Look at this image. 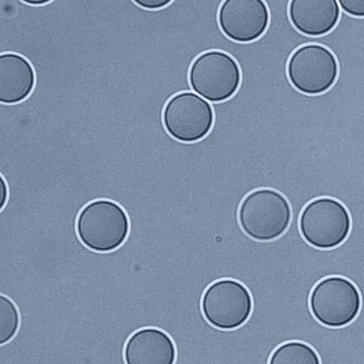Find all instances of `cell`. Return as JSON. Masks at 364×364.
I'll return each mask as SVG.
<instances>
[{
    "instance_id": "obj_7",
    "label": "cell",
    "mask_w": 364,
    "mask_h": 364,
    "mask_svg": "<svg viewBox=\"0 0 364 364\" xmlns=\"http://www.w3.org/2000/svg\"><path fill=\"white\" fill-rule=\"evenodd\" d=\"M215 123V113L206 100L192 92L173 95L164 108L163 123L168 135L182 142L205 138Z\"/></svg>"
},
{
    "instance_id": "obj_3",
    "label": "cell",
    "mask_w": 364,
    "mask_h": 364,
    "mask_svg": "<svg viewBox=\"0 0 364 364\" xmlns=\"http://www.w3.org/2000/svg\"><path fill=\"white\" fill-rule=\"evenodd\" d=\"M189 83L202 98L213 103L227 101L242 82L239 63L228 53L213 50L201 53L189 70Z\"/></svg>"
},
{
    "instance_id": "obj_14",
    "label": "cell",
    "mask_w": 364,
    "mask_h": 364,
    "mask_svg": "<svg viewBox=\"0 0 364 364\" xmlns=\"http://www.w3.org/2000/svg\"><path fill=\"white\" fill-rule=\"evenodd\" d=\"M19 326L18 307L8 296L0 293V346L14 338Z\"/></svg>"
},
{
    "instance_id": "obj_2",
    "label": "cell",
    "mask_w": 364,
    "mask_h": 364,
    "mask_svg": "<svg viewBox=\"0 0 364 364\" xmlns=\"http://www.w3.org/2000/svg\"><path fill=\"white\" fill-rule=\"evenodd\" d=\"M289 200L275 189L250 192L239 209V222L247 235L259 241H270L285 233L291 222Z\"/></svg>"
},
{
    "instance_id": "obj_9",
    "label": "cell",
    "mask_w": 364,
    "mask_h": 364,
    "mask_svg": "<svg viewBox=\"0 0 364 364\" xmlns=\"http://www.w3.org/2000/svg\"><path fill=\"white\" fill-rule=\"evenodd\" d=\"M220 30L227 38L250 43L262 38L269 25V10L262 0H226L218 13Z\"/></svg>"
},
{
    "instance_id": "obj_6",
    "label": "cell",
    "mask_w": 364,
    "mask_h": 364,
    "mask_svg": "<svg viewBox=\"0 0 364 364\" xmlns=\"http://www.w3.org/2000/svg\"><path fill=\"white\" fill-rule=\"evenodd\" d=\"M309 306L320 323L338 328L348 326L356 318L362 300L358 289L348 279L330 276L314 287Z\"/></svg>"
},
{
    "instance_id": "obj_4",
    "label": "cell",
    "mask_w": 364,
    "mask_h": 364,
    "mask_svg": "<svg viewBox=\"0 0 364 364\" xmlns=\"http://www.w3.org/2000/svg\"><path fill=\"white\" fill-rule=\"evenodd\" d=\"M352 222L348 209L338 200L318 198L303 209L300 232L310 245L319 249H332L348 238Z\"/></svg>"
},
{
    "instance_id": "obj_13",
    "label": "cell",
    "mask_w": 364,
    "mask_h": 364,
    "mask_svg": "<svg viewBox=\"0 0 364 364\" xmlns=\"http://www.w3.org/2000/svg\"><path fill=\"white\" fill-rule=\"evenodd\" d=\"M269 364H321V362L311 346L301 342H289L274 350Z\"/></svg>"
},
{
    "instance_id": "obj_10",
    "label": "cell",
    "mask_w": 364,
    "mask_h": 364,
    "mask_svg": "<svg viewBox=\"0 0 364 364\" xmlns=\"http://www.w3.org/2000/svg\"><path fill=\"white\" fill-rule=\"evenodd\" d=\"M340 13L336 0H292L289 8L294 28L309 36L328 34L338 24Z\"/></svg>"
},
{
    "instance_id": "obj_17",
    "label": "cell",
    "mask_w": 364,
    "mask_h": 364,
    "mask_svg": "<svg viewBox=\"0 0 364 364\" xmlns=\"http://www.w3.org/2000/svg\"><path fill=\"white\" fill-rule=\"evenodd\" d=\"M9 199V186L4 177L0 175V212L6 204Z\"/></svg>"
},
{
    "instance_id": "obj_5",
    "label": "cell",
    "mask_w": 364,
    "mask_h": 364,
    "mask_svg": "<svg viewBox=\"0 0 364 364\" xmlns=\"http://www.w3.org/2000/svg\"><path fill=\"white\" fill-rule=\"evenodd\" d=\"M289 82L297 91L317 95L328 91L339 76L335 53L326 46H300L290 56L287 68Z\"/></svg>"
},
{
    "instance_id": "obj_8",
    "label": "cell",
    "mask_w": 364,
    "mask_h": 364,
    "mask_svg": "<svg viewBox=\"0 0 364 364\" xmlns=\"http://www.w3.org/2000/svg\"><path fill=\"white\" fill-rule=\"evenodd\" d=\"M252 309V295L236 280H219L212 284L203 296V316L220 330H235L245 325Z\"/></svg>"
},
{
    "instance_id": "obj_1",
    "label": "cell",
    "mask_w": 364,
    "mask_h": 364,
    "mask_svg": "<svg viewBox=\"0 0 364 364\" xmlns=\"http://www.w3.org/2000/svg\"><path fill=\"white\" fill-rule=\"evenodd\" d=\"M77 234L87 248L97 252H110L126 241L129 233L128 214L118 203L97 199L80 212Z\"/></svg>"
},
{
    "instance_id": "obj_18",
    "label": "cell",
    "mask_w": 364,
    "mask_h": 364,
    "mask_svg": "<svg viewBox=\"0 0 364 364\" xmlns=\"http://www.w3.org/2000/svg\"><path fill=\"white\" fill-rule=\"evenodd\" d=\"M26 3H29V4L32 5H42L46 4V3H48V0H42V1H26Z\"/></svg>"
},
{
    "instance_id": "obj_15",
    "label": "cell",
    "mask_w": 364,
    "mask_h": 364,
    "mask_svg": "<svg viewBox=\"0 0 364 364\" xmlns=\"http://www.w3.org/2000/svg\"><path fill=\"white\" fill-rule=\"evenodd\" d=\"M338 4L346 13L353 16L363 18L364 1L363 0H340Z\"/></svg>"
},
{
    "instance_id": "obj_12",
    "label": "cell",
    "mask_w": 364,
    "mask_h": 364,
    "mask_svg": "<svg viewBox=\"0 0 364 364\" xmlns=\"http://www.w3.org/2000/svg\"><path fill=\"white\" fill-rule=\"evenodd\" d=\"M36 85V73L24 56L0 53V103L16 105L28 98Z\"/></svg>"
},
{
    "instance_id": "obj_11",
    "label": "cell",
    "mask_w": 364,
    "mask_h": 364,
    "mask_svg": "<svg viewBox=\"0 0 364 364\" xmlns=\"http://www.w3.org/2000/svg\"><path fill=\"white\" fill-rule=\"evenodd\" d=\"M176 358L175 343L158 328L136 331L125 345L126 364H175Z\"/></svg>"
},
{
    "instance_id": "obj_16",
    "label": "cell",
    "mask_w": 364,
    "mask_h": 364,
    "mask_svg": "<svg viewBox=\"0 0 364 364\" xmlns=\"http://www.w3.org/2000/svg\"><path fill=\"white\" fill-rule=\"evenodd\" d=\"M170 0H136V3L142 8L148 9H159L165 8L169 3Z\"/></svg>"
}]
</instances>
